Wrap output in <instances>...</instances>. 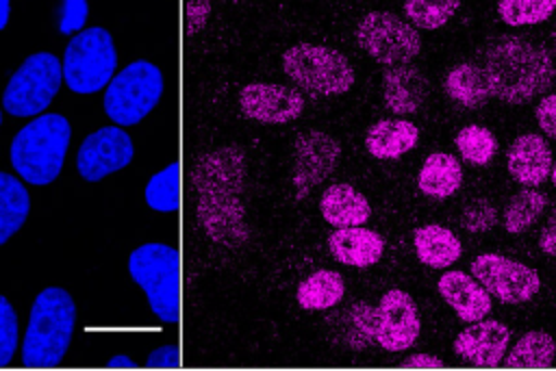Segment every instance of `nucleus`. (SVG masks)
I'll return each instance as SVG.
<instances>
[{
	"instance_id": "31",
	"label": "nucleus",
	"mask_w": 556,
	"mask_h": 371,
	"mask_svg": "<svg viewBox=\"0 0 556 371\" xmlns=\"http://www.w3.org/2000/svg\"><path fill=\"white\" fill-rule=\"evenodd\" d=\"M556 11V0H497V15L506 26H534L547 22Z\"/></svg>"
},
{
	"instance_id": "45",
	"label": "nucleus",
	"mask_w": 556,
	"mask_h": 371,
	"mask_svg": "<svg viewBox=\"0 0 556 371\" xmlns=\"http://www.w3.org/2000/svg\"><path fill=\"white\" fill-rule=\"evenodd\" d=\"M549 180H552V184L556 187V161H554V165H552V174H549Z\"/></svg>"
},
{
	"instance_id": "37",
	"label": "nucleus",
	"mask_w": 556,
	"mask_h": 371,
	"mask_svg": "<svg viewBox=\"0 0 556 371\" xmlns=\"http://www.w3.org/2000/svg\"><path fill=\"white\" fill-rule=\"evenodd\" d=\"M89 15V4L87 0H63L61 9V20H59V30L63 35H74L80 33Z\"/></svg>"
},
{
	"instance_id": "9",
	"label": "nucleus",
	"mask_w": 556,
	"mask_h": 371,
	"mask_svg": "<svg viewBox=\"0 0 556 371\" xmlns=\"http://www.w3.org/2000/svg\"><path fill=\"white\" fill-rule=\"evenodd\" d=\"M63 67L61 61L50 52L30 54L9 78L2 93V106L15 117H35L46 106L61 87Z\"/></svg>"
},
{
	"instance_id": "26",
	"label": "nucleus",
	"mask_w": 556,
	"mask_h": 371,
	"mask_svg": "<svg viewBox=\"0 0 556 371\" xmlns=\"http://www.w3.org/2000/svg\"><path fill=\"white\" fill-rule=\"evenodd\" d=\"M556 360V341L543 330H528L508 347L504 367L508 369H547Z\"/></svg>"
},
{
	"instance_id": "14",
	"label": "nucleus",
	"mask_w": 556,
	"mask_h": 371,
	"mask_svg": "<svg viewBox=\"0 0 556 371\" xmlns=\"http://www.w3.org/2000/svg\"><path fill=\"white\" fill-rule=\"evenodd\" d=\"M341 156V145L334 137L321 130H308L295 139V167L293 187L298 197L308 195V191L332 174Z\"/></svg>"
},
{
	"instance_id": "22",
	"label": "nucleus",
	"mask_w": 556,
	"mask_h": 371,
	"mask_svg": "<svg viewBox=\"0 0 556 371\" xmlns=\"http://www.w3.org/2000/svg\"><path fill=\"white\" fill-rule=\"evenodd\" d=\"M319 210H321V217L334 228L363 226L371 217V206L367 197L345 182L330 184L321 193Z\"/></svg>"
},
{
	"instance_id": "7",
	"label": "nucleus",
	"mask_w": 556,
	"mask_h": 371,
	"mask_svg": "<svg viewBox=\"0 0 556 371\" xmlns=\"http://www.w3.org/2000/svg\"><path fill=\"white\" fill-rule=\"evenodd\" d=\"M117 67V52L109 30L85 28L70 39L63 54V80L74 93H96L106 87Z\"/></svg>"
},
{
	"instance_id": "23",
	"label": "nucleus",
	"mask_w": 556,
	"mask_h": 371,
	"mask_svg": "<svg viewBox=\"0 0 556 371\" xmlns=\"http://www.w3.org/2000/svg\"><path fill=\"white\" fill-rule=\"evenodd\" d=\"M413 247L419 263L432 269H447L463 254L460 239L450 228L439 223H426L415 228Z\"/></svg>"
},
{
	"instance_id": "39",
	"label": "nucleus",
	"mask_w": 556,
	"mask_h": 371,
	"mask_svg": "<svg viewBox=\"0 0 556 371\" xmlns=\"http://www.w3.org/2000/svg\"><path fill=\"white\" fill-rule=\"evenodd\" d=\"M211 13V0H187V33L195 35L204 28Z\"/></svg>"
},
{
	"instance_id": "21",
	"label": "nucleus",
	"mask_w": 556,
	"mask_h": 371,
	"mask_svg": "<svg viewBox=\"0 0 556 371\" xmlns=\"http://www.w3.org/2000/svg\"><path fill=\"white\" fill-rule=\"evenodd\" d=\"M419 141L417 124L408 119H380L369 126L365 135V148L374 158L395 161L410 152Z\"/></svg>"
},
{
	"instance_id": "43",
	"label": "nucleus",
	"mask_w": 556,
	"mask_h": 371,
	"mask_svg": "<svg viewBox=\"0 0 556 371\" xmlns=\"http://www.w3.org/2000/svg\"><path fill=\"white\" fill-rule=\"evenodd\" d=\"M106 367L109 369H137L139 364L135 360H130L128 356H113V358H109Z\"/></svg>"
},
{
	"instance_id": "46",
	"label": "nucleus",
	"mask_w": 556,
	"mask_h": 371,
	"mask_svg": "<svg viewBox=\"0 0 556 371\" xmlns=\"http://www.w3.org/2000/svg\"><path fill=\"white\" fill-rule=\"evenodd\" d=\"M0 124H2V113H0Z\"/></svg>"
},
{
	"instance_id": "36",
	"label": "nucleus",
	"mask_w": 556,
	"mask_h": 371,
	"mask_svg": "<svg viewBox=\"0 0 556 371\" xmlns=\"http://www.w3.org/2000/svg\"><path fill=\"white\" fill-rule=\"evenodd\" d=\"M17 347V315L11 302L0 295V367H7Z\"/></svg>"
},
{
	"instance_id": "18",
	"label": "nucleus",
	"mask_w": 556,
	"mask_h": 371,
	"mask_svg": "<svg viewBox=\"0 0 556 371\" xmlns=\"http://www.w3.org/2000/svg\"><path fill=\"white\" fill-rule=\"evenodd\" d=\"M437 291L465 323L484 319L493 308L491 293L471 273L460 269L445 271L437 282Z\"/></svg>"
},
{
	"instance_id": "3",
	"label": "nucleus",
	"mask_w": 556,
	"mask_h": 371,
	"mask_svg": "<svg viewBox=\"0 0 556 371\" xmlns=\"http://www.w3.org/2000/svg\"><path fill=\"white\" fill-rule=\"evenodd\" d=\"M76 323V304L61 286L43 289L30 308L26 336L22 343V364L50 369L61 364Z\"/></svg>"
},
{
	"instance_id": "40",
	"label": "nucleus",
	"mask_w": 556,
	"mask_h": 371,
	"mask_svg": "<svg viewBox=\"0 0 556 371\" xmlns=\"http://www.w3.org/2000/svg\"><path fill=\"white\" fill-rule=\"evenodd\" d=\"M178 360H180L178 347H176L174 343H169V345H163V347L154 349V351L148 356L146 367H148V369H176V367H178Z\"/></svg>"
},
{
	"instance_id": "2",
	"label": "nucleus",
	"mask_w": 556,
	"mask_h": 371,
	"mask_svg": "<svg viewBox=\"0 0 556 371\" xmlns=\"http://www.w3.org/2000/svg\"><path fill=\"white\" fill-rule=\"evenodd\" d=\"M482 69L491 98L506 104H528L545 93L556 78L552 54L515 35H502L486 43Z\"/></svg>"
},
{
	"instance_id": "35",
	"label": "nucleus",
	"mask_w": 556,
	"mask_h": 371,
	"mask_svg": "<svg viewBox=\"0 0 556 371\" xmlns=\"http://www.w3.org/2000/svg\"><path fill=\"white\" fill-rule=\"evenodd\" d=\"M497 208L491 200L486 197H476L471 200L460 215V226L467 232H486L497 223Z\"/></svg>"
},
{
	"instance_id": "4",
	"label": "nucleus",
	"mask_w": 556,
	"mask_h": 371,
	"mask_svg": "<svg viewBox=\"0 0 556 371\" xmlns=\"http://www.w3.org/2000/svg\"><path fill=\"white\" fill-rule=\"evenodd\" d=\"M72 128L59 113H43L26 124L11 141V165L30 184H50L59 178Z\"/></svg>"
},
{
	"instance_id": "15",
	"label": "nucleus",
	"mask_w": 556,
	"mask_h": 371,
	"mask_svg": "<svg viewBox=\"0 0 556 371\" xmlns=\"http://www.w3.org/2000/svg\"><path fill=\"white\" fill-rule=\"evenodd\" d=\"M508 345H510V328L497 319L484 317L467 323V328H463L456 334L452 349L463 362L480 369H491L504 362Z\"/></svg>"
},
{
	"instance_id": "13",
	"label": "nucleus",
	"mask_w": 556,
	"mask_h": 371,
	"mask_svg": "<svg viewBox=\"0 0 556 371\" xmlns=\"http://www.w3.org/2000/svg\"><path fill=\"white\" fill-rule=\"evenodd\" d=\"M135 156L130 137L117 126H104L85 137L76 152L78 174L87 182H98L104 176L124 169Z\"/></svg>"
},
{
	"instance_id": "8",
	"label": "nucleus",
	"mask_w": 556,
	"mask_h": 371,
	"mask_svg": "<svg viewBox=\"0 0 556 371\" xmlns=\"http://www.w3.org/2000/svg\"><path fill=\"white\" fill-rule=\"evenodd\" d=\"M163 95V74L150 61H135L117 72L104 91V113L113 124H139Z\"/></svg>"
},
{
	"instance_id": "44",
	"label": "nucleus",
	"mask_w": 556,
	"mask_h": 371,
	"mask_svg": "<svg viewBox=\"0 0 556 371\" xmlns=\"http://www.w3.org/2000/svg\"><path fill=\"white\" fill-rule=\"evenodd\" d=\"M11 15V2L9 0H0V30L7 26Z\"/></svg>"
},
{
	"instance_id": "11",
	"label": "nucleus",
	"mask_w": 556,
	"mask_h": 371,
	"mask_svg": "<svg viewBox=\"0 0 556 371\" xmlns=\"http://www.w3.org/2000/svg\"><path fill=\"white\" fill-rule=\"evenodd\" d=\"M469 271L491 293V297L500 299L502 304H526L541 291L536 269L504 254H480L473 258Z\"/></svg>"
},
{
	"instance_id": "30",
	"label": "nucleus",
	"mask_w": 556,
	"mask_h": 371,
	"mask_svg": "<svg viewBox=\"0 0 556 371\" xmlns=\"http://www.w3.org/2000/svg\"><path fill=\"white\" fill-rule=\"evenodd\" d=\"M454 143H456V150H458L460 158L469 165H476V167L489 165L493 161V156L497 154L495 135L489 128L480 126V124L463 126L456 132Z\"/></svg>"
},
{
	"instance_id": "34",
	"label": "nucleus",
	"mask_w": 556,
	"mask_h": 371,
	"mask_svg": "<svg viewBox=\"0 0 556 371\" xmlns=\"http://www.w3.org/2000/svg\"><path fill=\"white\" fill-rule=\"evenodd\" d=\"M345 315L350 321V328L345 334V341L350 347L363 349L369 343H376V308L374 306L358 302Z\"/></svg>"
},
{
	"instance_id": "20",
	"label": "nucleus",
	"mask_w": 556,
	"mask_h": 371,
	"mask_svg": "<svg viewBox=\"0 0 556 371\" xmlns=\"http://www.w3.org/2000/svg\"><path fill=\"white\" fill-rule=\"evenodd\" d=\"M328 250L334 256V260L348 267L365 269L376 265L382 258L384 239L371 228L348 226V228H337L328 236Z\"/></svg>"
},
{
	"instance_id": "12",
	"label": "nucleus",
	"mask_w": 556,
	"mask_h": 371,
	"mask_svg": "<svg viewBox=\"0 0 556 371\" xmlns=\"http://www.w3.org/2000/svg\"><path fill=\"white\" fill-rule=\"evenodd\" d=\"M421 332L415 299L402 289H389L376 306V343L384 351L410 349Z\"/></svg>"
},
{
	"instance_id": "16",
	"label": "nucleus",
	"mask_w": 556,
	"mask_h": 371,
	"mask_svg": "<svg viewBox=\"0 0 556 371\" xmlns=\"http://www.w3.org/2000/svg\"><path fill=\"white\" fill-rule=\"evenodd\" d=\"M241 113L261 124H287L302 115L304 95L285 85L252 82L239 91Z\"/></svg>"
},
{
	"instance_id": "38",
	"label": "nucleus",
	"mask_w": 556,
	"mask_h": 371,
	"mask_svg": "<svg viewBox=\"0 0 556 371\" xmlns=\"http://www.w3.org/2000/svg\"><path fill=\"white\" fill-rule=\"evenodd\" d=\"M534 117H536V124L539 128L556 139V93H547L539 100L536 108H534Z\"/></svg>"
},
{
	"instance_id": "33",
	"label": "nucleus",
	"mask_w": 556,
	"mask_h": 371,
	"mask_svg": "<svg viewBox=\"0 0 556 371\" xmlns=\"http://www.w3.org/2000/svg\"><path fill=\"white\" fill-rule=\"evenodd\" d=\"M178 163H169L165 169L154 174L146 187V202L152 210L174 213L178 208Z\"/></svg>"
},
{
	"instance_id": "25",
	"label": "nucleus",
	"mask_w": 556,
	"mask_h": 371,
	"mask_svg": "<svg viewBox=\"0 0 556 371\" xmlns=\"http://www.w3.org/2000/svg\"><path fill=\"white\" fill-rule=\"evenodd\" d=\"M443 89L452 102H456L465 108H480L491 98L484 69H482V65H476V63L454 65L445 74Z\"/></svg>"
},
{
	"instance_id": "10",
	"label": "nucleus",
	"mask_w": 556,
	"mask_h": 371,
	"mask_svg": "<svg viewBox=\"0 0 556 371\" xmlns=\"http://www.w3.org/2000/svg\"><path fill=\"white\" fill-rule=\"evenodd\" d=\"M358 48L384 67L410 63L421 50L417 28L391 11L365 13L354 30Z\"/></svg>"
},
{
	"instance_id": "5",
	"label": "nucleus",
	"mask_w": 556,
	"mask_h": 371,
	"mask_svg": "<svg viewBox=\"0 0 556 371\" xmlns=\"http://www.w3.org/2000/svg\"><path fill=\"white\" fill-rule=\"evenodd\" d=\"M180 258L176 247L143 243L128 256V273L143 289L150 310L163 323H176L180 310Z\"/></svg>"
},
{
	"instance_id": "24",
	"label": "nucleus",
	"mask_w": 556,
	"mask_h": 371,
	"mask_svg": "<svg viewBox=\"0 0 556 371\" xmlns=\"http://www.w3.org/2000/svg\"><path fill=\"white\" fill-rule=\"evenodd\" d=\"M463 184L460 161L447 152L428 154L417 171V189L434 200L452 197Z\"/></svg>"
},
{
	"instance_id": "1",
	"label": "nucleus",
	"mask_w": 556,
	"mask_h": 371,
	"mask_svg": "<svg viewBox=\"0 0 556 371\" xmlns=\"http://www.w3.org/2000/svg\"><path fill=\"white\" fill-rule=\"evenodd\" d=\"M243 176L245 156L235 145L204 154L191 171L198 195V217L213 241L237 245L248 239L241 204Z\"/></svg>"
},
{
	"instance_id": "42",
	"label": "nucleus",
	"mask_w": 556,
	"mask_h": 371,
	"mask_svg": "<svg viewBox=\"0 0 556 371\" xmlns=\"http://www.w3.org/2000/svg\"><path fill=\"white\" fill-rule=\"evenodd\" d=\"M539 250L552 258H556V215L543 226L539 234Z\"/></svg>"
},
{
	"instance_id": "29",
	"label": "nucleus",
	"mask_w": 556,
	"mask_h": 371,
	"mask_svg": "<svg viewBox=\"0 0 556 371\" xmlns=\"http://www.w3.org/2000/svg\"><path fill=\"white\" fill-rule=\"evenodd\" d=\"M545 206H547L545 193L536 191L534 187L521 189L504 206V215H502L504 230L508 234H521L530 230L536 223V219L543 215Z\"/></svg>"
},
{
	"instance_id": "27",
	"label": "nucleus",
	"mask_w": 556,
	"mask_h": 371,
	"mask_svg": "<svg viewBox=\"0 0 556 371\" xmlns=\"http://www.w3.org/2000/svg\"><path fill=\"white\" fill-rule=\"evenodd\" d=\"M30 197L26 187L11 174L0 171V245H4L26 221Z\"/></svg>"
},
{
	"instance_id": "19",
	"label": "nucleus",
	"mask_w": 556,
	"mask_h": 371,
	"mask_svg": "<svg viewBox=\"0 0 556 371\" xmlns=\"http://www.w3.org/2000/svg\"><path fill=\"white\" fill-rule=\"evenodd\" d=\"M430 93V80L410 63L387 67L382 74L384 106L400 115L417 113Z\"/></svg>"
},
{
	"instance_id": "28",
	"label": "nucleus",
	"mask_w": 556,
	"mask_h": 371,
	"mask_svg": "<svg viewBox=\"0 0 556 371\" xmlns=\"http://www.w3.org/2000/svg\"><path fill=\"white\" fill-rule=\"evenodd\" d=\"M345 295V282L339 271L319 269L311 273L298 286V304L304 310H328L337 306Z\"/></svg>"
},
{
	"instance_id": "17",
	"label": "nucleus",
	"mask_w": 556,
	"mask_h": 371,
	"mask_svg": "<svg viewBox=\"0 0 556 371\" xmlns=\"http://www.w3.org/2000/svg\"><path fill=\"white\" fill-rule=\"evenodd\" d=\"M552 150L536 132L519 135L506 150V169L521 187L543 184L552 174Z\"/></svg>"
},
{
	"instance_id": "6",
	"label": "nucleus",
	"mask_w": 556,
	"mask_h": 371,
	"mask_svg": "<svg viewBox=\"0 0 556 371\" xmlns=\"http://www.w3.org/2000/svg\"><path fill=\"white\" fill-rule=\"evenodd\" d=\"M285 74L315 95H341L354 87V67L334 48L295 43L282 54Z\"/></svg>"
},
{
	"instance_id": "32",
	"label": "nucleus",
	"mask_w": 556,
	"mask_h": 371,
	"mask_svg": "<svg viewBox=\"0 0 556 371\" xmlns=\"http://www.w3.org/2000/svg\"><path fill=\"white\" fill-rule=\"evenodd\" d=\"M460 0H404L406 20L421 30L445 26L458 11Z\"/></svg>"
},
{
	"instance_id": "41",
	"label": "nucleus",
	"mask_w": 556,
	"mask_h": 371,
	"mask_svg": "<svg viewBox=\"0 0 556 371\" xmlns=\"http://www.w3.org/2000/svg\"><path fill=\"white\" fill-rule=\"evenodd\" d=\"M402 367H408V369H441V367H445V362L434 354L417 351V354L406 356L402 360Z\"/></svg>"
}]
</instances>
